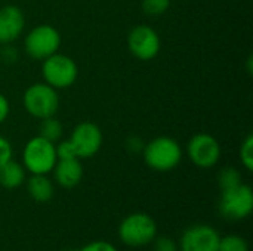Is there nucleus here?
<instances>
[{"label": "nucleus", "instance_id": "nucleus-1", "mask_svg": "<svg viewBox=\"0 0 253 251\" xmlns=\"http://www.w3.org/2000/svg\"><path fill=\"white\" fill-rule=\"evenodd\" d=\"M157 237V223L147 213H132L119 225L120 241L133 249L151 244Z\"/></svg>", "mask_w": 253, "mask_h": 251}, {"label": "nucleus", "instance_id": "nucleus-2", "mask_svg": "<svg viewBox=\"0 0 253 251\" xmlns=\"http://www.w3.org/2000/svg\"><path fill=\"white\" fill-rule=\"evenodd\" d=\"M182 158V149L179 143L168 136H160L153 139L144 148L145 164L156 172L173 170Z\"/></svg>", "mask_w": 253, "mask_h": 251}, {"label": "nucleus", "instance_id": "nucleus-3", "mask_svg": "<svg viewBox=\"0 0 253 251\" xmlns=\"http://www.w3.org/2000/svg\"><path fill=\"white\" fill-rule=\"evenodd\" d=\"M58 161L56 148L53 142H49L40 136H36L27 142L22 151L24 169L31 175H47L53 170Z\"/></svg>", "mask_w": 253, "mask_h": 251}, {"label": "nucleus", "instance_id": "nucleus-4", "mask_svg": "<svg viewBox=\"0 0 253 251\" xmlns=\"http://www.w3.org/2000/svg\"><path fill=\"white\" fill-rule=\"evenodd\" d=\"M219 213L224 219L231 222L245 220L253 210V192L249 185L243 182L234 188L222 191L219 200Z\"/></svg>", "mask_w": 253, "mask_h": 251}, {"label": "nucleus", "instance_id": "nucleus-5", "mask_svg": "<svg viewBox=\"0 0 253 251\" xmlns=\"http://www.w3.org/2000/svg\"><path fill=\"white\" fill-rule=\"evenodd\" d=\"M22 102H24L25 111L39 120L53 117L59 107L58 93L47 83L46 84L44 83L31 84L25 90Z\"/></svg>", "mask_w": 253, "mask_h": 251}, {"label": "nucleus", "instance_id": "nucleus-6", "mask_svg": "<svg viewBox=\"0 0 253 251\" xmlns=\"http://www.w3.org/2000/svg\"><path fill=\"white\" fill-rule=\"evenodd\" d=\"M42 71L46 83L53 89H67L73 86L79 74L76 62L70 56L59 53H53L43 59Z\"/></svg>", "mask_w": 253, "mask_h": 251}, {"label": "nucleus", "instance_id": "nucleus-7", "mask_svg": "<svg viewBox=\"0 0 253 251\" xmlns=\"http://www.w3.org/2000/svg\"><path fill=\"white\" fill-rule=\"evenodd\" d=\"M61 46V36L59 33L47 24L37 25L33 28L24 40L25 52L33 59H46L47 56L58 52Z\"/></svg>", "mask_w": 253, "mask_h": 251}, {"label": "nucleus", "instance_id": "nucleus-8", "mask_svg": "<svg viewBox=\"0 0 253 251\" xmlns=\"http://www.w3.org/2000/svg\"><path fill=\"white\" fill-rule=\"evenodd\" d=\"M187 154L194 166L200 169H211L221 158V145L213 136L199 133L190 139Z\"/></svg>", "mask_w": 253, "mask_h": 251}, {"label": "nucleus", "instance_id": "nucleus-9", "mask_svg": "<svg viewBox=\"0 0 253 251\" xmlns=\"http://www.w3.org/2000/svg\"><path fill=\"white\" fill-rule=\"evenodd\" d=\"M219 232L211 225H193L187 228L179 240V251H218Z\"/></svg>", "mask_w": 253, "mask_h": 251}, {"label": "nucleus", "instance_id": "nucleus-10", "mask_svg": "<svg viewBox=\"0 0 253 251\" xmlns=\"http://www.w3.org/2000/svg\"><path fill=\"white\" fill-rule=\"evenodd\" d=\"M68 141L71 142L77 158H90L101 149L102 132L95 123L84 121L74 127Z\"/></svg>", "mask_w": 253, "mask_h": 251}, {"label": "nucleus", "instance_id": "nucleus-11", "mask_svg": "<svg viewBox=\"0 0 253 251\" xmlns=\"http://www.w3.org/2000/svg\"><path fill=\"white\" fill-rule=\"evenodd\" d=\"M127 46L135 58L141 61H150L160 52V37L151 27L136 25L129 33Z\"/></svg>", "mask_w": 253, "mask_h": 251}, {"label": "nucleus", "instance_id": "nucleus-12", "mask_svg": "<svg viewBox=\"0 0 253 251\" xmlns=\"http://www.w3.org/2000/svg\"><path fill=\"white\" fill-rule=\"evenodd\" d=\"M24 13L16 6H4L0 9V43L6 44L16 40L24 30Z\"/></svg>", "mask_w": 253, "mask_h": 251}, {"label": "nucleus", "instance_id": "nucleus-13", "mask_svg": "<svg viewBox=\"0 0 253 251\" xmlns=\"http://www.w3.org/2000/svg\"><path fill=\"white\" fill-rule=\"evenodd\" d=\"M55 180L59 186L71 189L77 186L83 178V167L77 157L74 158H61L53 167Z\"/></svg>", "mask_w": 253, "mask_h": 251}, {"label": "nucleus", "instance_id": "nucleus-14", "mask_svg": "<svg viewBox=\"0 0 253 251\" xmlns=\"http://www.w3.org/2000/svg\"><path fill=\"white\" fill-rule=\"evenodd\" d=\"M27 191L36 203H47L52 200L55 188L46 175H33L27 182Z\"/></svg>", "mask_w": 253, "mask_h": 251}, {"label": "nucleus", "instance_id": "nucleus-15", "mask_svg": "<svg viewBox=\"0 0 253 251\" xmlns=\"http://www.w3.org/2000/svg\"><path fill=\"white\" fill-rule=\"evenodd\" d=\"M25 182V169L16 161H7L0 167V185L6 189L19 188Z\"/></svg>", "mask_w": 253, "mask_h": 251}, {"label": "nucleus", "instance_id": "nucleus-16", "mask_svg": "<svg viewBox=\"0 0 253 251\" xmlns=\"http://www.w3.org/2000/svg\"><path fill=\"white\" fill-rule=\"evenodd\" d=\"M39 136L49 141V142H56L62 136V124L59 120L55 117H47L43 118L40 126H39Z\"/></svg>", "mask_w": 253, "mask_h": 251}, {"label": "nucleus", "instance_id": "nucleus-17", "mask_svg": "<svg viewBox=\"0 0 253 251\" xmlns=\"http://www.w3.org/2000/svg\"><path fill=\"white\" fill-rule=\"evenodd\" d=\"M218 182H219V186L222 191L225 189H230V188H234L237 185L242 183V176H240V172L234 167H225L219 172V176H218Z\"/></svg>", "mask_w": 253, "mask_h": 251}, {"label": "nucleus", "instance_id": "nucleus-18", "mask_svg": "<svg viewBox=\"0 0 253 251\" xmlns=\"http://www.w3.org/2000/svg\"><path fill=\"white\" fill-rule=\"evenodd\" d=\"M218 251H249V244L240 235H225L219 240Z\"/></svg>", "mask_w": 253, "mask_h": 251}, {"label": "nucleus", "instance_id": "nucleus-19", "mask_svg": "<svg viewBox=\"0 0 253 251\" xmlns=\"http://www.w3.org/2000/svg\"><path fill=\"white\" fill-rule=\"evenodd\" d=\"M170 4V0H142V10L150 16L163 15Z\"/></svg>", "mask_w": 253, "mask_h": 251}, {"label": "nucleus", "instance_id": "nucleus-20", "mask_svg": "<svg viewBox=\"0 0 253 251\" xmlns=\"http://www.w3.org/2000/svg\"><path fill=\"white\" fill-rule=\"evenodd\" d=\"M240 160L248 172L253 170V136L248 135L240 146Z\"/></svg>", "mask_w": 253, "mask_h": 251}, {"label": "nucleus", "instance_id": "nucleus-21", "mask_svg": "<svg viewBox=\"0 0 253 251\" xmlns=\"http://www.w3.org/2000/svg\"><path fill=\"white\" fill-rule=\"evenodd\" d=\"M154 251H179L178 243L169 237H156L154 238Z\"/></svg>", "mask_w": 253, "mask_h": 251}, {"label": "nucleus", "instance_id": "nucleus-22", "mask_svg": "<svg viewBox=\"0 0 253 251\" xmlns=\"http://www.w3.org/2000/svg\"><path fill=\"white\" fill-rule=\"evenodd\" d=\"M79 251H119V250H117L111 243L99 240V241H92V243L86 244L83 249H80Z\"/></svg>", "mask_w": 253, "mask_h": 251}, {"label": "nucleus", "instance_id": "nucleus-23", "mask_svg": "<svg viewBox=\"0 0 253 251\" xmlns=\"http://www.w3.org/2000/svg\"><path fill=\"white\" fill-rule=\"evenodd\" d=\"M55 148H56V157H58V160H61V158H74L76 157L74 148H73V145H71L70 141L61 142Z\"/></svg>", "mask_w": 253, "mask_h": 251}, {"label": "nucleus", "instance_id": "nucleus-24", "mask_svg": "<svg viewBox=\"0 0 253 251\" xmlns=\"http://www.w3.org/2000/svg\"><path fill=\"white\" fill-rule=\"evenodd\" d=\"M12 160V146L7 139L0 136V167Z\"/></svg>", "mask_w": 253, "mask_h": 251}, {"label": "nucleus", "instance_id": "nucleus-25", "mask_svg": "<svg viewBox=\"0 0 253 251\" xmlns=\"http://www.w3.org/2000/svg\"><path fill=\"white\" fill-rule=\"evenodd\" d=\"M9 102H7V99L0 93V124L7 118V115H9Z\"/></svg>", "mask_w": 253, "mask_h": 251}, {"label": "nucleus", "instance_id": "nucleus-26", "mask_svg": "<svg viewBox=\"0 0 253 251\" xmlns=\"http://www.w3.org/2000/svg\"><path fill=\"white\" fill-rule=\"evenodd\" d=\"M65 251H79V250H65Z\"/></svg>", "mask_w": 253, "mask_h": 251}]
</instances>
